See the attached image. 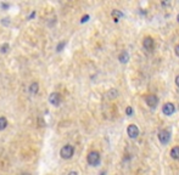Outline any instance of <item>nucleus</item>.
Instances as JSON below:
<instances>
[{"mask_svg": "<svg viewBox=\"0 0 179 175\" xmlns=\"http://www.w3.org/2000/svg\"><path fill=\"white\" fill-rule=\"evenodd\" d=\"M74 153V147L72 145H65L60 151V156L62 159H70L72 158V156Z\"/></svg>", "mask_w": 179, "mask_h": 175, "instance_id": "f257e3e1", "label": "nucleus"}, {"mask_svg": "<svg viewBox=\"0 0 179 175\" xmlns=\"http://www.w3.org/2000/svg\"><path fill=\"white\" fill-rule=\"evenodd\" d=\"M87 162L93 167L99 165L100 164V154H99V152H96V151H92V152H89L88 156H87Z\"/></svg>", "mask_w": 179, "mask_h": 175, "instance_id": "f03ea898", "label": "nucleus"}, {"mask_svg": "<svg viewBox=\"0 0 179 175\" xmlns=\"http://www.w3.org/2000/svg\"><path fill=\"white\" fill-rule=\"evenodd\" d=\"M158 140H160V142L161 144H168L169 142V140H171V134L169 131H167V130H161L158 133Z\"/></svg>", "mask_w": 179, "mask_h": 175, "instance_id": "7ed1b4c3", "label": "nucleus"}, {"mask_svg": "<svg viewBox=\"0 0 179 175\" xmlns=\"http://www.w3.org/2000/svg\"><path fill=\"white\" fill-rule=\"evenodd\" d=\"M49 102L52 106H59L60 102H61V95L59 92H51L49 96Z\"/></svg>", "mask_w": 179, "mask_h": 175, "instance_id": "20e7f679", "label": "nucleus"}, {"mask_svg": "<svg viewBox=\"0 0 179 175\" xmlns=\"http://www.w3.org/2000/svg\"><path fill=\"white\" fill-rule=\"evenodd\" d=\"M145 101L147 103V106L151 107V108H155L158 105V98H157V96H155V95H147L145 97Z\"/></svg>", "mask_w": 179, "mask_h": 175, "instance_id": "39448f33", "label": "nucleus"}, {"mask_svg": "<svg viewBox=\"0 0 179 175\" xmlns=\"http://www.w3.org/2000/svg\"><path fill=\"white\" fill-rule=\"evenodd\" d=\"M174 111H176L174 105L171 103V102L165 103L163 107H162V112H163V114H166V116H172L173 113H174Z\"/></svg>", "mask_w": 179, "mask_h": 175, "instance_id": "423d86ee", "label": "nucleus"}, {"mask_svg": "<svg viewBox=\"0 0 179 175\" xmlns=\"http://www.w3.org/2000/svg\"><path fill=\"white\" fill-rule=\"evenodd\" d=\"M127 133H128L129 137L135 139V137H138V135H139V129H138V126H136V125L130 124L128 126V129H127Z\"/></svg>", "mask_w": 179, "mask_h": 175, "instance_id": "0eeeda50", "label": "nucleus"}, {"mask_svg": "<svg viewBox=\"0 0 179 175\" xmlns=\"http://www.w3.org/2000/svg\"><path fill=\"white\" fill-rule=\"evenodd\" d=\"M143 46H144V49H146V51H152V49H154V39L150 38V37H146L144 39V42H143Z\"/></svg>", "mask_w": 179, "mask_h": 175, "instance_id": "6e6552de", "label": "nucleus"}, {"mask_svg": "<svg viewBox=\"0 0 179 175\" xmlns=\"http://www.w3.org/2000/svg\"><path fill=\"white\" fill-rule=\"evenodd\" d=\"M39 90V84L37 83V81H33V83L29 85V94L31 95H35Z\"/></svg>", "mask_w": 179, "mask_h": 175, "instance_id": "1a4fd4ad", "label": "nucleus"}, {"mask_svg": "<svg viewBox=\"0 0 179 175\" xmlns=\"http://www.w3.org/2000/svg\"><path fill=\"white\" fill-rule=\"evenodd\" d=\"M118 60L121 63H127L129 61V55H128V52L127 51H123L121 55L118 56Z\"/></svg>", "mask_w": 179, "mask_h": 175, "instance_id": "9d476101", "label": "nucleus"}, {"mask_svg": "<svg viewBox=\"0 0 179 175\" xmlns=\"http://www.w3.org/2000/svg\"><path fill=\"white\" fill-rule=\"evenodd\" d=\"M171 157L173 159H179V146H176L171 150Z\"/></svg>", "mask_w": 179, "mask_h": 175, "instance_id": "9b49d317", "label": "nucleus"}, {"mask_svg": "<svg viewBox=\"0 0 179 175\" xmlns=\"http://www.w3.org/2000/svg\"><path fill=\"white\" fill-rule=\"evenodd\" d=\"M112 17L115 18V22H118V20L121 18V17H123V14L119 10H113L112 11Z\"/></svg>", "mask_w": 179, "mask_h": 175, "instance_id": "f8f14e48", "label": "nucleus"}, {"mask_svg": "<svg viewBox=\"0 0 179 175\" xmlns=\"http://www.w3.org/2000/svg\"><path fill=\"white\" fill-rule=\"evenodd\" d=\"M8 126V120L5 117H0V130H4Z\"/></svg>", "mask_w": 179, "mask_h": 175, "instance_id": "ddd939ff", "label": "nucleus"}, {"mask_svg": "<svg viewBox=\"0 0 179 175\" xmlns=\"http://www.w3.org/2000/svg\"><path fill=\"white\" fill-rule=\"evenodd\" d=\"M9 50H10V45H9L8 43L3 44V45H1V48H0V52H1V54H8Z\"/></svg>", "mask_w": 179, "mask_h": 175, "instance_id": "4468645a", "label": "nucleus"}, {"mask_svg": "<svg viewBox=\"0 0 179 175\" xmlns=\"http://www.w3.org/2000/svg\"><path fill=\"white\" fill-rule=\"evenodd\" d=\"M117 95H118V92L115 89H112V90H110L109 92H107V96H109L110 98H115V97H117Z\"/></svg>", "mask_w": 179, "mask_h": 175, "instance_id": "2eb2a0df", "label": "nucleus"}, {"mask_svg": "<svg viewBox=\"0 0 179 175\" xmlns=\"http://www.w3.org/2000/svg\"><path fill=\"white\" fill-rule=\"evenodd\" d=\"M65 46H66V42H61V43H59V44H57V46H56V51H57V52L62 51Z\"/></svg>", "mask_w": 179, "mask_h": 175, "instance_id": "dca6fc26", "label": "nucleus"}, {"mask_svg": "<svg viewBox=\"0 0 179 175\" xmlns=\"http://www.w3.org/2000/svg\"><path fill=\"white\" fill-rule=\"evenodd\" d=\"M126 113H127V116H132L133 114V108L132 107H127Z\"/></svg>", "mask_w": 179, "mask_h": 175, "instance_id": "f3484780", "label": "nucleus"}, {"mask_svg": "<svg viewBox=\"0 0 179 175\" xmlns=\"http://www.w3.org/2000/svg\"><path fill=\"white\" fill-rule=\"evenodd\" d=\"M88 20H89V15H85V16H83V18L81 20V22H82V23H84V22H87Z\"/></svg>", "mask_w": 179, "mask_h": 175, "instance_id": "a211bd4d", "label": "nucleus"}, {"mask_svg": "<svg viewBox=\"0 0 179 175\" xmlns=\"http://www.w3.org/2000/svg\"><path fill=\"white\" fill-rule=\"evenodd\" d=\"M1 23H3V25H5V26H8L9 25V18H4V20H1Z\"/></svg>", "mask_w": 179, "mask_h": 175, "instance_id": "6ab92c4d", "label": "nucleus"}, {"mask_svg": "<svg viewBox=\"0 0 179 175\" xmlns=\"http://www.w3.org/2000/svg\"><path fill=\"white\" fill-rule=\"evenodd\" d=\"M9 6H10V5L6 4V3H3L1 4V9H9Z\"/></svg>", "mask_w": 179, "mask_h": 175, "instance_id": "aec40b11", "label": "nucleus"}, {"mask_svg": "<svg viewBox=\"0 0 179 175\" xmlns=\"http://www.w3.org/2000/svg\"><path fill=\"white\" fill-rule=\"evenodd\" d=\"M34 16H35V11H33V12H32L31 15H29V16H28V20H32V18H33V17H34Z\"/></svg>", "mask_w": 179, "mask_h": 175, "instance_id": "412c9836", "label": "nucleus"}, {"mask_svg": "<svg viewBox=\"0 0 179 175\" xmlns=\"http://www.w3.org/2000/svg\"><path fill=\"white\" fill-rule=\"evenodd\" d=\"M174 50H176V54H177V56H179V45H177V46H176V49H174Z\"/></svg>", "mask_w": 179, "mask_h": 175, "instance_id": "4be33fe9", "label": "nucleus"}, {"mask_svg": "<svg viewBox=\"0 0 179 175\" xmlns=\"http://www.w3.org/2000/svg\"><path fill=\"white\" fill-rule=\"evenodd\" d=\"M176 84H177V86L179 88V75H178V77L176 78Z\"/></svg>", "mask_w": 179, "mask_h": 175, "instance_id": "5701e85b", "label": "nucleus"}, {"mask_svg": "<svg viewBox=\"0 0 179 175\" xmlns=\"http://www.w3.org/2000/svg\"><path fill=\"white\" fill-rule=\"evenodd\" d=\"M171 3L169 1H165V3H162V5H163V6H167V5H169Z\"/></svg>", "mask_w": 179, "mask_h": 175, "instance_id": "b1692460", "label": "nucleus"}, {"mask_svg": "<svg viewBox=\"0 0 179 175\" xmlns=\"http://www.w3.org/2000/svg\"><path fill=\"white\" fill-rule=\"evenodd\" d=\"M68 175H78V174H77V173H76V172H71V173H70V174H68Z\"/></svg>", "mask_w": 179, "mask_h": 175, "instance_id": "393cba45", "label": "nucleus"}, {"mask_svg": "<svg viewBox=\"0 0 179 175\" xmlns=\"http://www.w3.org/2000/svg\"><path fill=\"white\" fill-rule=\"evenodd\" d=\"M21 175H31L29 173H23V174H21Z\"/></svg>", "mask_w": 179, "mask_h": 175, "instance_id": "a878e982", "label": "nucleus"}, {"mask_svg": "<svg viewBox=\"0 0 179 175\" xmlns=\"http://www.w3.org/2000/svg\"><path fill=\"white\" fill-rule=\"evenodd\" d=\"M99 175H106V173H105V172H103V173H100Z\"/></svg>", "mask_w": 179, "mask_h": 175, "instance_id": "bb28decb", "label": "nucleus"}, {"mask_svg": "<svg viewBox=\"0 0 179 175\" xmlns=\"http://www.w3.org/2000/svg\"><path fill=\"white\" fill-rule=\"evenodd\" d=\"M177 20H178V22H179V14H178V16H177Z\"/></svg>", "mask_w": 179, "mask_h": 175, "instance_id": "cd10ccee", "label": "nucleus"}]
</instances>
